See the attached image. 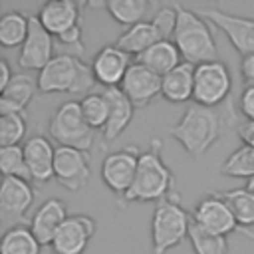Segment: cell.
I'll list each match as a JSON object with an SVG mask.
<instances>
[{"label": "cell", "mask_w": 254, "mask_h": 254, "mask_svg": "<svg viewBox=\"0 0 254 254\" xmlns=\"http://www.w3.org/2000/svg\"><path fill=\"white\" fill-rule=\"evenodd\" d=\"M103 95L109 103V119H107V125L103 129V137L107 141H113L129 127L137 107L121 91V87H107V89H103Z\"/></svg>", "instance_id": "cell-20"}, {"label": "cell", "mask_w": 254, "mask_h": 254, "mask_svg": "<svg viewBox=\"0 0 254 254\" xmlns=\"http://www.w3.org/2000/svg\"><path fill=\"white\" fill-rule=\"evenodd\" d=\"M238 232H240V234H244L246 238L254 240V232H252V230H248V228H238Z\"/></svg>", "instance_id": "cell-39"}, {"label": "cell", "mask_w": 254, "mask_h": 254, "mask_svg": "<svg viewBox=\"0 0 254 254\" xmlns=\"http://www.w3.org/2000/svg\"><path fill=\"white\" fill-rule=\"evenodd\" d=\"M139 149L135 145H129V147H123V149H117L113 153H109L103 163H101V179L105 183V187L123 196L133 181H135V175H137V165H139Z\"/></svg>", "instance_id": "cell-9"}, {"label": "cell", "mask_w": 254, "mask_h": 254, "mask_svg": "<svg viewBox=\"0 0 254 254\" xmlns=\"http://www.w3.org/2000/svg\"><path fill=\"white\" fill-rule=\"evenodd\" d=\"M252 149H254V147H252Z\"/></svg>", "instance_id": "cell-41"}, {"label": "cell", "mask_w": 254, "mask_h": 254, "mask_svg": "<svg viewBox=\"0 0 254 254\" xmlns=\"http://www.w3.org/2000/svg\"><path fill=\"white\" fill-rule=\"evenodd\" d=\"M129 54L119 50L115 44L113 46H103L91 62V71L97 83H101L105 89L107 87H119L131 67Z\"/></svg>", "instance_id": "cell-15"}, {"label": "cell", "mask_w": 254, "mask_h": 254, "mask_svg": "<svg viewBox=\"0 0 254 254\" xmlns=\"http://www.w3.org/2000/svg\"><path fill=\"white\" fill-rule=\"evenodd\" d=\"M54 58V36L40 24L38 16H30V30L20 48L18 65L22 69L42 71Z\"/></svg>", "instance_id": "cell-12"}, {"label": "cell", "mask_w": 254, "mask_h": 254, "mask_svg": "<svg viewBox=\"0 0 254 254\" xmlns=\"http://www.w3.org/2000/svg\"><path fill=\"white\" fill-rule=\"evenodd\" d=\"M50 135L60 147H73L87 153L95 143V129H91L81 113L79 101H64L50 117Z\"/></svg>", "instance_id": "cell-6"}, {"label": "cell", "mask_w": 254, "mask_h": 254, "mask_svg": "<svg viewBox=\"0 0 254 254\" xmlns=\"http://www.w3.org/2000/svg\"><path fill=\"white\" fill-rule=\"evenodd\" d=\"M220 173L226 177H236L246 181L254 177V149L248 145H240L238 149H234L220 165Z\"/></svg>", "instance_id": "cell-30"}, {"label": "cell", "mask_w": 254, "mask_h": 254, "mask_svg": "<svg viewBox=\"0 0 254 254\" xmlns=\"http://www.w3.org/2000/svg\"><path fill=\"white\" fill-rule=\"evenodd\" d=\"M161 34L157 32V28L153 26V22H139L135 26L125 28V32L117 38L115 46L119 50H123L125 54H133V56H141L145 50H149L151 46H155L157 42H161Z\"/></svg>", "instance_id": "cell-24"}, {"label": "cell", "mask_w": 254, "mask_h": 254, "mask_svg": "<svg viewBox=\"0 0 254 254\" xmlns=\"http://www.w3.org/2000/svg\"><path fill=\"white\" fill-rule=\"evenodd\" d=\"M89 161L87 153L73 147H56L54 179L67 190L77 192L89 183Z\"/></svg>", "instance_id": "cell-10"}, {"label": "cell", "mask_w": 254, "mask_h": 254, "mask_svg": "<svg viewBox=\"0 0 254 254\" xmlns=\"http://www.w3.org/2000/svg\"><path fill=\"white\" fill-rule=\"evenodd\" d=\"M79 105H81V113H83L87 125L95 131H103L107 125V119H109V103H107L103 91L83 95Z\"/></svg>", "instance_id": "cell-31"}, {"label": "cell", "mask_w": 254, "mask_h": 254, "mask_svg": "<svg viewBox=\"0 0 254 254\" xmlns=\"http://www.w3.org/2000/svg\"><path fill=\"white\" fill-rule=\"evenodd\" d=\"M111 18L123 26H135L143 22V16L149 10V2L145 0H109L103 4Z\"/></svg>", "instance_id": "cell-28"}, {"label": "cell", "mask_w": 254, "mask_h": 254, "mask_svg": "<svg viewBox=\"0 0 254 254\" xmlns=\"http://www.w3.org/2000/svg\"><path fill=\"white\" fill-rule=\"evenodd\" d=\"M177 10V30L173 34V42L179 48L183 62L198 65L204 62L216 60V42L210 30V24L196 14V10H189L181 4H175Z\"/></svg>", "instance_id": "cell-3"}, {"label": "cell", "mask_w": 254, "mask_h": 254, "mask_svg": "<svg viewBox=\"0 0 254 254\" xmlns=\"http://www.w3.org/2000/svg\"><path fill=\"white\" fill-rule=\"evenodd\" d=\"M183 56L179 52V48L175 46L173 40H161L155 46H151L149 50H145L141 56H137V62L143 64L145 67H149L151 71H155L157 75H165L171 69H175L177 65H181Z\"/></svg>", "instance_id": "cell-23"}, {"label": "cell", "mask_w": 254, "mask_h": 254, "mask_svg": "<svg viewBox=\"0 0 254 254\" xmlns=\"http://www.w3.org/2000/svg\"><path fill=\"white\" fill-rule=\"evenodd\" d=\"M230 119L216 109L202 105H189L181 119L169 127V135L181 143V147L196 161L206 155L214 143L224 135V127Z\"/></svg>", "instance_id": "cell-1"}, {"label": "cell", "mask_w": 254, "mask_h": 254, "mask_svg": "<svg viewBox=\"0 0 254 254\" xmlns=\"http://www.w3.org/2000/svg\"><path fill=\"white\" fill-rule=\"evenodd\" d=\"M240 73H242V79H244L246 87H254V54L242 58V62H240Z\"/></svg>", "instance_id": "cell-36"}, {"label": "cell", "mask_w": 254, "mask_h": 254, "mask_svg": "<svg viewBox=\"0 0 254 254\" xmlns=\"http://www.w3.org/2000/svg\"><path fill=\"white\" fill-rule=\"evenodd\" d=\"M30 30V16L20 10L6 12L0 18V44L4 48H22Z\"/></svg>", "instance_id": "cell-26"}, {"label": "cell", "mask_w": 254, "mask_h": 254, "mask_svg": "<svg viewBox=\"0 0 254 254\" xmlns=\"http://www.w3.org/2000/svg\"><path fill=\"white\" fill-rule=\"evenodd\" d=\"M161 147H163L161 139L153 137L151 147L141 153L135 181L131 189L123 194L125 202H151V200L161 202L173 194L175 177L161 157Z\"/></svg>", "instance_id": "cell-2"}, {"label": "cell", "mask_w": 254, "mask_h": 254, "mask_svg": "<svg viewBox=\"0 0 254 254\" xmlns=\"http://www.w3.org/2000/svg\"><path fill=\"white\" fill-rule=\"evenodd\" d=\"M67 216H69L67 206L62 198H48L38 206V210L30 218V230L34 232V236L42 246L52 244L56 232L60 230V226L65 222Z\"/></svg>", "instance_id": "cell-17"}, {"label": "cell", "mask_w": 254, "mask_h": 254, "mask_svg": "<svg viewBox=\"0 0 254 254\" xmlns=\"http://www.w3.org/2000/svg\"><path fill=\"white\" fill-rule=\"evenodd\" d=\"M189 240H190V246H192L194 254H228L226 236L208 232L202 226H198L194 220L190 222Z\"/></svg>", "instance_id": "cell-29"}, {"label": "cell", "mask_w": 254, "mask_h": 254, "mask_svg": "<svg viewBox=\"0 0 254 254\" xmlns=\"http://www.w3.org/2000/svg\"><path fill=\"white\" fill-rule=\"evenodd\" d=\"M177 10L175 8H159V12L153 16V26L161 34L163 40H173V34L177 30Z\"/></svg>", "instance_id": "cell-34"}, {"label": "cell", "mask_w": 254, "mask_h": 254, "mask_svg": "<svg viewBox=\"0 0 254 254\" xmlns=\"http://www.w3.org/2000/svg\"><path fill=\"white\" fill-rule=\"evenodd\" d=\"M24 157L30 169V175L38 183H48L54 179V161H56V147L44 135L30 137L24 145Z\"/></svg>", "instance_id": "cell-18"}, {"label": "cell", "mask_w": 254, "mask_h": 254, "mask_svg": "<svg viewBox=\"0 0 254 254\" xmlns=\"http://www.w3.org/2000/svg\"><path fill=\"white\" fill-rule=\"evenodd\" d=\"M192 220L204 230L220 234V236H228L230 232L238 230V222H236V216L230 204L218 192H210L196 202Z\"/></svg>", "instance_id": "cell-11"}, {"label": "cell", "mask_w": 254, "mask_h": 254, "mask_svg": "<svg viewBox=\"0 0 254 254\" xmlns=\"http://www.w3.org/2000/svg\"><path fill=\"white\" fill-rule=\"evenodd\" d=\"M34 202V189L32 183L18 177H4L0 185V210L2 216H10L22 224L30 226L26 218L28 208Z\"/></svg>", "instance_id": "cell-16"}, {"label": "cell", "mask_w": 254, "mask_h": 254, "mask_svg": "<svg viewBox=\"0 0 254 254\" xmlns=\"http://www.w3.org/2000/svg\"><path fill=\"white\" fill-rule=\"evenodd\" d=\"M232 89V75L224 62H204L194 67V93L192 101L202 107H218L228 99Z\"/></svg>", "instance_id": "cell-7"}, {"label": "cell", "mask_w": 254, "mask_h": 254, "mask_svg": "<svg viewBox=\"0 0 254 254\" xmlns=\"http://www.w3.org/2000/svg\"><path fill=\"white\" fill-rule=\"evenodd\" d=\"M0 169L4 177H18L26 181H34L24 157V149L20 145L14 147H0Z\"/></svg>", "instance_id": "cell-32"}, {"label": "cell", "mask_w": 254, "mask_h": 254, "mask_svg": "<svg viewBox=\"0 0 254 254\" xmlns=\"http://www.w3.org/2000/svg\"><path fill=\"white\" fill-rule=\"evenodd\" d=\"M40 24L52 34V36H62L64 32L71 30L73 26L81 24L79 18V6L73 0H56V2H46L40 12H38Z\"/></svg>", "instance_id": "cell-19"}, {"label": "cell", "mask_w": 254, "mask_h": 254, "mask_svg": "<svg viewBox=\"0 0 254 254\" xmlns=\"http://www.w3.org/2000/svg\"><path fill=\"white\" fill-rule=\"evenodd\" d=\"M119 87L131 99V103L135 107H147L161 95L163 77L157 75L155 71H151L149 67H145L143 64L133 62Z\"/></svg>", "instance_id": "cell-14"}, {"label": "cell", "mask_w": 254, "mask_h": 254, "mask_svg": "<svg viewBox=\"0 0 254 254\" xmlns=\"http://www.w3.org/2000/svg\"><path fill=\"white\" fill-rule=\"evenodd\" d=\"M12 77H14V73H12V69H10V64H8V60H0V91L12 81Z\"/></svg>", "instance_id": "cell-38"}, {"label": "cell", "mask_w": 254, "mask_h": 254, "mask_svg": "<svg viewBox=\"0 0 254 254\" xmlns=\"http://www.w3.org/2000/svg\"><path fill=\"white\" fill-rule=\"evenodd\" d=\"M194 67L192 64L183 62L175 69L163 75V91L161 97H165L171 103H185L192 99L194 93Z\"/></svg>", "instance_id": "cell-22"}, {"label": "cell", "mask_w": 254, "mask_h": 254, "mask_svg": "<svg viewBox=\"0 0 254 254\" xmlns=\"http://www.w3.org/2000/svg\"><path fill=\"white\" fill-rule=\"evenodd\" d=\"M240 113L248 119L254 121V87H246L240 95Z\"/></svg>", "instance_id": "cell-35"}, {"label": "cell", "mask_w": 254, "mask_h": 254, "mask_svg": "<svg viewBox=\"0 0 254 254\" xmlns=\"http://www.w3.org/2000/svg\"><path fill=\"white\" fill-rule=\"evenodd\" d=\"M38 81L28 73H14L12 81L0 91V115L24 113L28 103L34 99Z\"/></svg>", "instance_id": "cell-21"}, {"label": "cell", "mask_w": 254, "mask_h": 254, "mask_svg": "<svg viewBox=\"0 0 254 254\" xmlns=\"http://www.w3.org/2000/svg\"><path fill=\"white\" fill-rule=\"evenodd\" d=\"M232 208L238 228L254 226V192L248 189H232L226 192H218Z\"/></svg>", "instance_id": "cell-27"}, {"label": "cell", "mask_w": 254, "mask_h": 254, "mask_svg": "<svg viewBox=\"0 0 254 254\" xmlns=\"http://www.w3.org/2000/svg\"><path fill=\"white\" fill-rule=\"evenodd\" d=\"M42 244L26 224L10 226L0 240V254H40Z\"/></svg>", "instance_id": "cell-25"}, {"label": "cell", "mask_w": 254, "mask_h": 254, "mask_svg": "<svg viewBox=\"0 0 254 254\" xmlns=\"http://www.w3.org/2000/svg\"><path fill=\"white\" fill-rule=\"evenodd\" d=\"M238 137L242 141V145L254 147V121H244L242 125H238Z\"/></svg>", "instance_id": "cell-37"}, {"label": "cell", "mask_w": 254, "mask_h": 254, "mask_svg": "<svg viewBox=\"0 0 254 254\" xmlns=\"http://www.w3.org/2000/svg\"><path fill=\"white\" fill-rule=\"evenodd\" d=\"M244 189H248L250 192H254V177H250L248 181H246V187Z\"/></svg>", "instance_id": "cell-40"}, {"label": "cell", "mask_w": 254, "mask_h": 254, "mask_svg": "<svg viewBox=\"0 0 254 254\" xmlns=\"http://www.w3.org/2000/svg\"><path fill=\"white\" fill-rule=\"evenodd\" d=\"M192 218L181 206L177 194L159 202L151 216V250L153 254H167L189 238Z\"/></svg>", "instance_id": "cell-5"}, {"label": "cell", "mask_w": 254, "mask_h": 254, "mask_svg": "<svg viewBox=\"0 0 254 254\" xmlns=\"http://www.w3.org/2000/svg\"><path fill=\"white\" fill-rule=\"evenodd\" d=\"M26 135V117L24 113H6L0 115V147H14Z\"/></svg>", "instance_id": "cell-33"}, {"label": "cell", "mask_w": 254, "mask_h": 254, "mask_svg": "<svg viewBox=\"0 0 254 254\" xmlns=\"http://www.w3.org/2000/svg\"><path fill=\"white\" fill-rule=\"evenodd\" d=\"M196 14L202 16L212 26H216L218 30H222V34L228 38L232 48L242 58L254 54V18L236 16L216 8H198Z\"/></svg>", "instance_id": "cell-8"}, {"label": "cell", "mask_w": 254, "mask_h": 254, "mask_svg": "<svg viewBox=\"0 0 254 254\" xmlns=\"http://www.w3.org/2000/svg\"><path fill=\"white\" fill-rule=\"evenodd\" d=\"M95 218L89 214H69L54 236L52 248L56 254H83L95 234Z\"/></svg>", "instance_id": "cell-13"}, {"label": "cell", "mask_w": 254, "mask_h": 254, "mask_svg": "<svg viewBox=\"0 0 254 254\" xmlns=\"http://www.w3.org/2000/svg\"><path fill=\"white\" fill-rule=\"evenodd\" d=\"M38 91L42 93H91L97 83L91 65H85L81 58L71 54H56V58L38 71Z\"/></svg>", "instance_id": "cell-4"}]
</instances>
